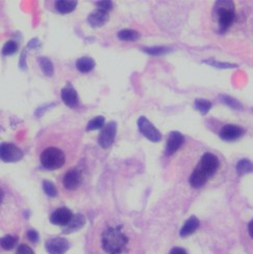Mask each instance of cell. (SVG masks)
Instances as JSON below:
<instances>
[{"label": "cell", "instance_id": "7c38bea8", "mask_svg": "<svg viewBox=\"0 0 253 254\" xmlns=\"http://www.w3.org/2000/svg\"><path fill=\"white\" fill-rule=\"evenodd\" d=\"M243 134H244V129L241 128L240 126L233 125V124H227L223 126L222 129L220 130V137L227 142L236 141Z\"/></svg>", "mask_w": 253, "mask_h": 254}, {"label": "cell", "instance_id": "4dcf8cb0", "mask_svg": "<svg viewBox=\"0 0 253 254\" xmlns=\"http://www.w3.org/2000/svg\"><path fill=\"white\" fill-rule=\"evenodd\" d=\"M96 5L98 7V9L104 10V12H108L113 8V2L111 0H102V1H96Z\"/></svg>", "mask_w": 253, "mask_h": 254}, {"label": "cell", "instance_id": "d6a6232c", "mask_svg": "<svg viewBox=\"0 0 253 254\" xmlns=\"http://www.w3.org/2000/svg\"><path fill=\"white\" fill-rule=\"evenodd\" d=\"M26 236H27L28 240H29L31 243H38V241H39V234H38V231H36L35 229L28 230Z\"/></svg>", "mask_w": 253, "mask_h": 254}, {"label": "cell", "instance_id": "836d02e7", "mask_svg": "<svg viewBox=\"0 0 253 254\" xmlns=\"http://www.w3.org/2000/svg\"><path fill=\"white\" fill-rule=\"evenodd\" d=\"M169 254H188L187 251L184 249V248H181V247H175L173 248L170 253Z\"/></svg>", "mask_w": 253, "mask_h": 254}, {"label": "cell", "instance_id": "5b68a950", "mask_svg": "<svg viewBox=\"0 0 253 254\" xmlns=\"http://www.w3.org/2000/svg\"><path fill=\"white\" fill-rule=\"evenodd\" d=\"M23 151L12 143L0 144V160L5 163H17L23 158Z\"/></svg>", "mask_w": 253, "mask_h": 254}, {"label": "cell", "instance_id": "9c48e42d", "mask_svg": "<svg viewBox=\"0 0 253 254\" xmlns=\"http://www.w3.org/2000/svg\"><path fill=\"white\" fill-rule=\"evenodd\" d=\"M185 142V136L179 132V131H171L169 133L168 140L166 143V149H165V154L167 156H170L174 154L179 148L182 147V145Z\"/></svg>", "mask_w": 253, "mask_h": 254}, {"label": "cell", "instance_id": "e575fe53", "mask_svg": "<svg viewBox=\"0 0 253 254\" xmlns=\"http://www.w3.org/2000/svg\"><path fill=\"white\" fill-rule=\"evenodd\" d=\"M248 232H249V236L253 239V219L249 222L248 224Z\"/></svg>", "mask_w": 253, "mask_h": 254}, {"label": "cell", "instance_id": "4316f807", "mask_svg": "<svg viewBox=\"0 0 253 254\" xmlns=\"http://www.w3.org/2000/svg\"><path fill=\"white\" fill-rule=\"evenodd\" d=\"M104 125H105V119L103 116H97V117H95L89 121L87 125V131L100 129Z\"/></svg>", "mask_w": 253, "mask_h": 254}, {"label": "cell", "instance_id": "8fae6325", "mask_svg": "<svg viewBox=\"0 0 253 254\" xmlns=\"http://www.w3.org/2000/svg\"><path fill=\"white\" fill-rule=\"evenodd\" d=\"M73 217L72 211L67 207H60L50 215V222L58 226H67Z\"/></svg>", "mask_w": 253, "mask_h": 254}, {"label": "cell", "instance_id": "44dd1931", "mask_svg": "<svg viewBox=\"0 0 253 254\" xmlns=\"http://www.w3.org/2000/svg\"><path fill=\"white\" fill-rule=\"evenodd\" d=\"M38 63L40 65V68L46 76H52L55 73V67L52 65V62L45 57H41L38 59Z\"/></svg>", "mask_w": 253, "mask_h": 254}, {"label": "cell", "instance_id": "5bb4252c", "mask_svg": "<svg viewBox=\"0 0 253 254\" xmlns=\"http://www.w3.org/2000/svg\"><path fill=\"white\" fill-rule=\"evenodd\" d=\"M110 19L109 13L101 9H96L92 12L88 17V23L92 27H101L108 22Z\"/></svg>", "mask_w": 253, "mask_h": 254}, {"label": "cell", "instance_id": "f1b7e54d", "mask_svg": "<svg viewBox=\"0 0 253 254\" xmlns=\"http://www.w3.org/2000/svg\"><path fill=\"white\" fill-rule=\"evenodd\" d=\"M18 48H19V46L15 41H8L4 44V46L2 48V55L6 56V57L15 55L18 51Z\"/></svg>", "mask_w": 253, "mask_h": 254}, {"label": "cell", "instance_id": "3957f363", "mask_svg": "<svg viewBox=\"0 0 253 254\" xmlns=\"http://www.w3.org/2000/svg\"><path fill=\"white\" fill-rule=\"evenodd\" d=\"M215 15L218 19V23L221 33L226 31L235 20V4L233 1L223 0L218 1L215 5Z\"/></svg>", "mask_w": 253, "mask_h": 254}, {"label": "cell", "instance_id": "f546056e", "mask_svg": "<svg viewBox=\"0 0 253 254\" xmlns=\"http://www.w3.org/2000/svg\"><path fill=\"white\" fill-rule=\"evenodd\" d=\"M43 190L47 196L54 198L58 195V190L56 188V186L54 185V183H51L49 181H44L43 182Z\"/></svg>", "mask_w": 253, "mask_h": 254}, {"label": "cell", "instance_id": "ffe728a7", "mask_svg": "<svg viewBox=\"0 0 253 254\" xmlns=\"http://www.w3.org/2000/svg\"><path fill=\"white\" fill-rule=\"evenodd\" d=\"M219 100L221 103L227 105L228 108L233 110H237V111L243 110V105H242V103L238 99L229 96V95H225V94L219 95Z\"/></svg>", "mask_w": 253, "mask_h": 254}, {"label": "cell", "instance_id": "9a60e30c", "mask_svg": "<svg viewBox=\"0 0 253 254\" xmlns=\"http://www.w3.org/2000/svg\"><path fill=\"white\" fill-rule=\"evenodd\" d=\"M198 227H199V220L195 216H192L186 221V223L182 227L181 231H179V235H181L182 238H187L189 236L193 235L194 232L198 229Z\"/></svg>", "mask_w": 253, "mask_h": 254}, {"label": "cell", "instance_id": "52a82bcc", "mask_svg": "<svg viewBox=\"0 0 253 254\" xmlns=\"http://www.w3.org/2000/svg\"><path fill=\"white\" fill-rule=\"evenodd\" d=\"M116 133H117V123L112 121L110 123H107L103 127L98 135V144L103 149H108L110 148L116 137Z\"/></svg>", "mask_w": 253, "mask_h": 254}, {"label": "cell", "instance_id": "7a4b0ae2", "mask_svg": "<svg viewBox=\"0 0 253 254\" xmlns=\"http://www.w3.org/2000/svg\"><path fill=\"white\" fill-rule=\"evenodd\" d=\"M40 163L47 170H58L66 163V154L57 146H49L42 151Z\"/></svg>", "mask_w": 253, "mask_h": 254}, {"label": "cell", "instance_id": "277c9868", "mask_svg": "<svg viewBox=\"0 0 253 254\" xmlns=\"http://www.w3.org/2000/svg\"><path fill=\"white\" fill-rule=\"evenodd\" d=\"M219 167H220L219 158L213 153L206 152L202 155L201 160H200L196 168L200 172L203 173L207 178H210L218 171Z\"/></svg>", "mask_w": 253, "mask_h": 254}, {"label": "cell", "instance_id": "1f68e13d", "mask_svg": "<svg viewBox=\"0 0 253 254\" xmlns=\"http://www.w3.org/2000/svg\"><path fill=\"white\" fill-rule=\"evenodd\" d=\"M16 254H35V252H34V250L31 249L28 245L22 244V245H20V246L17 248Z\"/></svg>", "mask_w": 253, "mask_h": 254}, {"label": "cell", "instance_id": "2e32d148", "mask_svg": "<svg viewBox=\"0 0 253 254\" xmlns=\"http://www.w3.org/2000/svg\"><path fill=\"white\" fill-rule=\"evenodd\" d=\"M84 223H86V219H84L82 215L80 214H77L75 216L73 215L70 223L67 226H65L63 232H64V234H71V232L77 231L84 225Z\"/></svg>", "mask_w": 253, "mask_h": 254}, {"label": "cell", "instance_id": "ac0fdd59", "mask_svg": "<svg viewBox=\"0 0 253 254\" xmlns=\"http://www.w3.org/2000/svg\"><path fill=\"white\" fill-rule=\"evenodd\" d=\"M95 65H96V63L89 57H82L76 61V68L81 73L91 72L95 68Z\"/></svg>", "mask_w": 253, "mask_h": 254}, {"label": "cell", "instance_id": "30bf717a", "mask_svg": "<svg viewBox=\"0 0 253 254\" xmlns=\"http://www.w3.org/2000/svg\"><path fill=\"white\" fill-rule=\"evenodd\" d=\"M69 248V242L64 238H52L46 242V250L49 254H65Z\"/></svg>", "mask_w": 253, "mask_h": 254}, {"label": "cell", "instance_id": "6da1fadb", "mask_svg": "<svg viewBox=\"0 0 253 254\" xmlns=\"http://www.w3.org/2000/svg\"><path fill=\"white\" fill-rule=\"evenodd\" d=\"M128 244V238L122 232V226L107 227L101 236L102 249L108 254H121Z\"/></svg>", "mask_w": 253, "mask_h": 254}, {"label": "cell", "instance_id": "484cf974", "mask_svg": "<svg viewBox=\"0 0 253 254\" xmlns=\"http://www.w3.org/2000/svg\"><path fill=\"white\" fill-rule=\"evenodd\" d=\"M18 243V237L15 236H5L0 239V246L4 250H12L15 248Z\"/></svg>", "mask_w": 253, "mask_h": 254}, {"label": "cell", "instance_id": "603a6c76", "mask_svg": "<svg viewBox=\"0 0 253 254\" xmlns=\"http://www.w3.org/2000/svg\"><path fill=\"white\" fill-rule=\"evenodd\" d=\"M118 38L121 41H136L140 38V35L133 29H122L118 33Z\"/></svg>", "mask_w": 253, "mask_h": 254}, {"label": "cell", "instance_id": "4fadbf2b", "mask_svg": "<svg viewBox=\"0 0 253 254\" xmlns=\"http://www.w3.org/2000/svg\"><path fill=\"white\" fill-rule=\"evenodd\" d=\"M61 95H62L63 102H64L67 107L69 108L77 107V104L79 102V97L76 90L71 83H68L65 88H63Z\"/></svg>", "mask_w": 253, "mask_h": 254}, {"label": "cell", "instance_id": "d6986e66", "mask_svg": "<svg viewBox=\"0 0 253 254\" xmlns=\"http://www.w3.org/2000/svg\"><path fill=\"white\" fill-rule=\"evenodd\" d=\"M207 177L200 172L197 168H195V170L193 171V173L191 174V176H190V185H191V187L195 188V189H199L203 187L206 182H207Z\"/></svg>", "mask_w": 253, "mask_h": 254}, {"label": "cell", "instance_id": "d4e9b609", "mask_svg": "<svg viewBox=\"0 0 253 254\" xmlns=\"http://www.w3.org/2000/svg\"><path fill=\"white\" fill-rule=\"evenodd\" d=\"M143 51L147 55L150 56H164L168 52H171V49L165 46H154V47H144Z\"/></svg>", "mask_w": 253, "mask_h": 254}, {"label": "cell", "instance_id": "8992f818", "mask_svg": "<svg viewBox=\"0 0 253 254\" xmlns=\"http://www.w3.org/2000/svg\"><path fill=\"white\" fill-rule=\"evenodd\" d=\"M138 127L140 132L153 143H157L162 140V133L156 127L144 116L138 119Z\"/></svg>", "mask_w": 253, "mask_h": 254}, {"label": "cell", "instance_id": "ba28073f", "mask_svg": "<svg viewBox=\"0 0 253 254\" xmlns=\"http://www.w3.org/2000/svg\"><path fill=\"white\" fill-rule=\"evenodd\" d=\"M82 183V175L77 169H71L67 171L63 177V185L64 188L69 190H77Z\"/></svg>", "mask_w": 253, "mask_h": 254}, {"label": "cell", "instance_id": "d590c367", "mask_svg": "<svg viewBox=\"0 0 253 254\" xmlns=\"http://www.w3.org/2000/svg\"><path fill=\"white\" fill-rule=\"evenodd\" d=\"M3 200H4V190L0 188V206H1Z\"/></svg>", "mask_w": 253, "mask_h": 254}, {"label": "cell", "instance_id": "7402d4cb", "mask_svg": "<svg viewBox=\"0 0 253 254\" xmlns=\"http://www.w3.org/2000/svg\"><path fill=\"white\" fill-rule=\"evenodd\" d=\"M236 170L239 175H245L251 173L253 172V163L247 160V158H243V160L238 162Z\"/></svg>", "mask_w": 253, "mask_h": 254}, {"label": "cell", "instance_id": "e0dca14e", "mask_svg": "<svg viewBox=\"0 0 253 254\" xmlns=\"http://www.w3.org/2000/svg\"><path fill=\"white\" fill-rule=\"evenodd\" d=\"M76 5L77 1L75 0H59V1H56V9L62 15L72 13L76 8Z\"/></svg>", "mask_w": 253, "mask_h": 254}, {"label": "cell", "instance_id": "83f0119b", "mask_svg": "<svg viewBox=\"0 0 253 254\" xmlns=\"http://www.w3.org/2000/svg\"><path fill=\"white\" fill-rule=\"evenodd\" d=\"M202 62L204 64H207V65H209V66L215 67V68H220V69H231V68L238 67V65H236V64L219 62V61H215V60H204Z\"/></svg>", "mask_w": 253, "mask_h": 254}, {"label": "cell", "instance_id": "cb8c5ba5", "mask_svg": "<svg viewBox=\"0 0 253 254\" xmlns=\"http://www.w3.org/2000/svg\"><path fill=\"white\" fill-rule=\"evenodd\" d=\"M194 107L200 114L204 116L212 109V102L206 99H196L194 102Z\"/></svg>", "mask_w": 253, "mask_h": 254}, {"label": "cell", "instance_id": "8d00e7d4", "mask_svg": "<svg viewBox=\"0 0 253 254\" xmlns=\"http://www.w3.org/2000/svg\"><path fill=\"white\" fill-rule=\"evenodd\" d=\"M252 111H253V109H252Z\"/></svg>", "mask_w": 253, "mask_h": 254}]
</instances>
